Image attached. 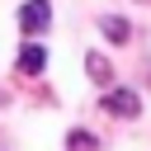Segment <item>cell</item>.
Returning <instances> with one entry per match:
<instances>
[{
	"label": "cell",
	"mask_w": 151,
	"mask_h": 151,
	"mask_svg": "<svg viewBox=\"0 0 151 151\" xmlns=\"http://www.w3.org/2000/svg\"><path fill=\"white\" fill-rule=\"evenodd\" d=\"M99 109L113 113V118H137L142 113V99H137V90H104Z\"/></svg>",
	"instance_id": "obj_1"
},
{
	"label": "cell",
	"mask_w": 151,
	"mask_h": 151,
	"mask_svg": "<svg viewBox=\"0 0 151 151\" xmlns=\"http://www.w3.org/2000/svg\"><path fill=\"white\" fill-rule=\"evenodd\" d=\"M42 66H47V52H42L38 42L19 47V57H14V71H19V76H42Z\"/></svg>",
	"instance_id": "obj_3"
},
{
	"label": "cell",
	"mask_w": 151,
	"mask_h": 151,
	"mask_svg": "<svg viewBox=\"0 0 151 151\" xmlns=\"http://www.w3.org/2000/svg\"><path fill=\"white\" fill-rule=\"evenodd\" d=\"M47 24H52V5H47V0H24V5H19V28H24L28 38H38Z\"/></svg>",
	"instance_id": "obj_2"
},
{
	"label": "cell",
	"mask_w": 151,
	"mask_h": 151,
	"mask_svg": "<svg viewBox=\"0 0 151 151\" xmlns=\"http://www.w3.org/2000/svg\"><path fill=\"white\" fill-rule=\"evenodd\" d=\"M99 33H104L109 42H118V47H123V42H132V24H127V19H118V14H99Z\"/></svg>",
	"instance_id": "obj_4"
},
{
	"label": "cell",
	"mask_w": 151,
	"mask_h": 151,
	"mask_svg": "<svg viewBox=\"0 0 151 151\" xmlns=\"http://www.w3.org/2000/svg\"><path fill=\"white\" fill-rule=\"evenodd\" d=\"M66 146H71V151H99V142H94V137H90L85 127H71V137H66Z\"/></svg>",
	"instance_id": "obj_6"
},
{
	"label": "cell",
	"mask_w": 151,
	"mask_h": 151,
	"mask_svg": "<svg viewBox=\"0 0 151 151\" xmlns=\"http://www.w3.org/2000/svg\"><path fill=\"white\" fill-rule=\"evenodd\" d=\"M85 71H90V80H94V85H104V90L113 85V66H109L99 52H90V57H85Z\"/></svg>",
	"instance_id": "obj_5"
}]
</instances>
